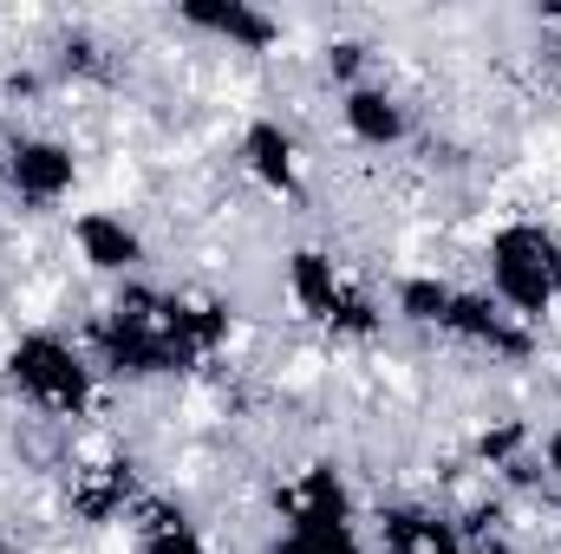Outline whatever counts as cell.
<instances>
[{
	"label": "cell",
	"mask_w": 561,
	"mask_h": 554,
	"mask_svg": "<svg viewBox=\"0 0 561 554\" xmlns=\"http://www.w3.org/2000/svg\"><path fill=\"white\" fill-rule=\"evenodd\" d=\"M549 470H556V476H561V437H556V443H549Z\"/></svg>",
	"instance_id": "obj_15"
},
{
	"label": "cell",
	"mask_w": 561,
	"mask_h": 554,
	"mask_svg": "<svg viewBox=\"0 0 561 554\" xmlns=\"http://www.w3.org/2000/svg\"><path fill=\"white\" fill-rule=\"evenodd\" d=\"M294 293H300L313 313H327V320H333V300H340L333 262H327V255H313V249H307V255H294Z\"/></svg>",
	"instance_id": "obj_9"
},
{
	"label": "cell",
	"mask_w": 561,
	"mask_h": 554,
	"mask_svg": "<svg viewBox=\"0 0 561 554\" xmlns=\"http://www.w3.org/2000/svg\"><path fill=\"white\" fill-rule=\"evenodd\" d=\"M444 326H457V333H470V339H490V346H503V353H523V333H510L483 300H450Z\"/></svg>",
	"instance_id": "obj_8"
},
{
	"label": "cell",
	"mask_w": 561,
	"mask_h": 554,
	"mask_svg": "<svg viewBox=\"0 0 561 554\" xmlns=\"http://www.w3.org/2000/svg\"><path fill=\"white\" fill-rule=\"evenodd\" d=\"M450 300H457V293H450L444 280H405V287H399V307H405L412 320H444Z\"/></svg>",
	"instance_id": "obj_13"
},
{
	"label": "cell",
	"mask_w": 561,
	"mask_h": 554,
	"mask_svg": "<svg viewBox=\"0 0 561 554\" xmlns=\"http://www.w3.org/2000/svg\"><path fill=\"white\" fill-rule=\"evenodd\" d=\"M490 262H496V287H503L510 307H523V313H542L549 307L561 262H556V242L542 229H503Z\"/></svg>",
	"instance_id": "obj_1"
},
{
	"label": "cell",
	"mask_w": 561,
	"mask_h": 554,
	"mask_svg": "<svg viewBox=\"0 0 561 554\" xmlns=\"http://www.w3.org/2000/svg\"><path fill=\"white\" fill-rule=\"evenodd\" d=\"M280 554H359V542L346 522H327V529H294Z\"/></svg>",
	"instance_id": "obj_11"
},
{
	"label": "cell",
	"mask_w": 561,
	"mask_h": 554,
	"mask_svg": "<svg viewBox=\"0 0 561 554\" xmlns=\"http://www.w3.org/2000/svg\"><path fill=\"white\" fill-rule=\"evenodd\" d=\"M196 26H209V33H229V39H249V46H268L275 39V26L262 20V13H249V7H216V0H190L183 7Z\"/></svg>",
	"instance_id": "obj_5"
},
{
	"label": "cell",
	"mask_w": 561,
	"mask_h": 554,
	"mask_svg": "<svg viewBox=\"0 0 561 554\" xmlns=\"http://www.w3.org/2000/svg\"><path fill=\"white\" fill-rule=\"evenodd\" d=\"M13 183H20L26 196H59V189H72V150H59V143H20V150H13Z\"/></svg>",
	"instance_id": "obj_3"
},
{
	"label": "cell",
	"mask_w": 561,
	"mask_h": 554,
	"mask_svg": "<svg viewBox=\"0 0 561 554\" xmlns=\"http://www.w3.org/2000/svg\"><path fill=\"white\" fill-rule=\"evenodd\" d=\"M13 379H20L39 405H53V412H79V405H85V366H79L59 339H20V346H13Z\"/></svg>",
	"instance_id": "obj_2"
},
{
	"label": "cell",
	"mask_w": 561,
	"mask_h": 554,
	"mask_svg": "<svg viewBox=\"0 0 561 554\" xmlns=\"http://www.w3.org/2000/svg\"><path fill=\"white\" fill-rule=\"evenodd\" d=\"M125 489H131V476H125V470H105V483H92V489L79 496V516H92V522L112 516V509L125 503Z\"/></svg>",
	"instance_id": "obj_14"
},
{
	"label": "cell",
	"mask_w": 561,
	"mask_h": 554,
	"mask_svg": "<svg viewBox=\"0 0 561 554\" xmlns=\"http://www.w3.org/2000/svg\"><path fill=\"white\" fill-rule=\"evenodd\" d=\"M346 125L366 143H392L399 138V105H392L386 92H353V99H346Z\"/></svg>",
	"instance_id": "obj_7"
},
{
	"label": "cell",
	"mask_w": 561,
	"mask_h": 554,
	"mask_svg": "<svg viewBox=\"0 0 561 554\" xmlns=\"http://www.w3.org/2000/svg\"><path fill=\"white\" fill-rule=\"evenodd\" d=\"M79 242H85V255H92L99 268H131V262H138V235H131L125 222H112V216H85V222H79Z\"/></svg>",
	"instance_id": "obj_6"
},
{
	"label": "cell",
	"mask_w": 561,
	"mask_h": 554,
	"mask_svg": "<svg viewBox=\"0 0 561 554\" xmlns=\"http://www.w3.org/2000/svg\"><path fill=\"white\" fill-rule=\"evenodd\" d=\"M287 509H294V529H327V522H346V489H340L333 470H313V476L287 496Z\"/></svg>",
	"instance_id": "obj_4"
},
{
	"label": "cell",
	"mask_w": 561,
	"mask_h": 554,
	"mask_svg": "<svg viewBox=\"0 0 561 554\" xmlns=\"http://www.w3.org/2000/svg\"><path fill=\"white\" fill-rule=\"evenodd\" d=\"M249 163H255L268 183L287 189V183H294V143H287V131H280V125H255V131H249Z\"/></svg>",
	"instance_id": "obj_10"
},
{
	"label": "cell",
	"mask_w": 561,
	"mask_h": 554,
	"mask_svg": "<svg viewBox=\"0 0 561 554\" xmlns=\"http://www.w3.org/2000/svg\"><path fill=\"white\" fill-rule=\"evenodd\" d=\"M150 554H209V549L190 535V522H183V516L150 509Z\"/></svg>",
	"instance_id": "obj_12"
}]
</instances>
